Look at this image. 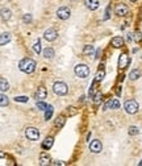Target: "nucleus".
I'll return each instance as SVG.
<instances>
[{"label":"nucleus","mask_w":142,"mask_h":166,"mask_svg":"<svg viewBox=\"0 0 142 166\" xmlns=\"http://www.w3.org/2000/svg\"><path fill=\"white\" fill-rule=\"evenodd\" d=\"M84 5L90 11H96L99 5H100V3H99V0H84Z\"/></svg>","instance_id":"nucleus-13"},{"label":"nucleus","mask_w":142,"mask_h":166,"mask_svg":"<svg viewBox=\"0 0 142 166\" xmlns=\"http://www.w3.org/2000/svg\"><path fill=\"white\" fill-rule=\"evenodd\" d=\"M53 114H54V108H53L51 105H48V108H46V112H45V120H50Z\"/></svg>","instance_id":"nucleus-24"},{"label":"nucleus","mask_w":142,"mask_h":166,"mask_svg":"<svg viewBox=\"0 0 142 166\" xmlns=\"http://www.w3.org/2000/svg\"><path fill=\"white\" fill-rule=\"evenodd\" d=\"M32 20H33V17H32L30 13H25V15L22 16V21H24L25 24H30Z\"/></svg>","instance_id":"nucleus-28"},{"label":"nucleus","mask_w":142,"mask_h":166,"mask_svg":"<svg viewBox=\"0 0 142 166\" xmlns=\"http://www.w3.org/2000/svg\"><path fill=\"white\" fill-rule=\"evenodd\" d=\"M44 37H45L46 41H50V42H53V41H55V40L58 38V32L55 31L54 28L46 29L45 33H44Z\"/></svg>","instance_id":"nucleus-6"},{"label":"nucleus","mask_w":142,"mask_h":166,"mask_svg":"<svg viewBox=\"0 0 142 166\" xmlns=\"http://www.w3.org/2000/svg\"><path fill=\"white\" fill-rule=\"evenodd\" d=\"M11 38H12L11 33H7V32L5 33H1V34H0V46L8 44V42L11 41Z\"/></svg>","instance_id":"nucleus-17"},{"label":"nucleus","mask_w":142,"mask_h":166,"mask_svg":"<svg viewBox=\"0 0 142 166\" xmlns=\"http://www.w3.org/2000/svg\"><path fill=\"white\" fill-rule=\"evenodd\" d=\"M19 69L25 74H32L36 70V61L32 58H22L19 62Z\"/></svg>","instance_id":"nucleus-1"},{"label":"nucleus","mask_w":142,"mask_h":166,"mask_svg":"<svg viewBox=\"0 0 142 166\" xmlns=\"http://www.w3.org/2000/svg\"><path fill=\"white\" fill-rule=\"evenodd\" d=\"M46 96H48V91H46V88L42 87V86L36 91V94H34V98L37 99V100H44V99H46Z\"/></svg>","instance_id":"nucleus-14"},{"label":"nucleus","mask_w":142,"mask_h":166,"mask_svg":"<svg viewBox=\"0 0 142 166\" xmlns=\"http://www.w3.org/2000/svg\"><path fill=\"white\" fill-rule=\"evenodd\" d=\"M53 165L58 166V165H65V164H63V162H61V161H54V162H53Z\"/></svg>","instance_id":"nucleus-35"},{"label":"nucleus","mask_w":142,"mask_h":166,"mask_svg":"<svg viewBox=\"0 0 142 166\" xmlns=\"http://www.w3.org/2000/svg\"><path fill=\"white\" fill-rule=\"evenodd\" d=\"M129 57H128V54H125V53H123V54L120 55V58H118V67L120 69H125L128 67V65H129Z\"/></svg>","instance_id":"nucleus-10"},{"label":"nucleus","mask_w":142,"mask_h":166,"mask_svg":"<svg viewBox=\"0 0 142 166\" xmlns=\"http://www.w3.org/2000/svg\"><path fill=\"white\" fill-rule=\"evenodd\" d=\"M28 96H16L15 98V102H17V103H26L28 102Z\"/></svg>","instance_id":"nucleus-31"},{"label":"nucleus","mask_w":142,"mask_h":166,"mask_svg":"<svg viewBox=\"0 0 142 166\" xmlns=\"http://www.w3.org/2000/svg\"><path fill=\"white\" fill-rule=\"evenodd\" d=\"M8 90H9V83H8V81H7L5 78L0 77V91L5 92V91H8Z\"/></svg>","instance_id":"nucleus-19"},{"label":"nucleus","mask_w":142,"mask_h":166,"mask_svg":"<svg viewBox=\"0 0 142 166\" xmlns=\"http://www.w3.org/2000/svg\"><path fill=\"white\" fill-rule=\"evenodd\" d=\"M109 13H111V7H108V8H107V11H105V17H104V20H108V19H109Z\"/></svg>","instance_id":"nucleus-34"},{"label":"nucleus","mask_w":142,"mask_h":166,"mask_svg":"<svg viewBox=\"0 0 142 166\" xmlns=\"http://www.w3.org/2000/svg\"><path fill=\"white\" fill-rule=\"evenodd\" d=\"M129 1H133L134 3V1H137V0H129Z\"/></svg>","instance_id":"nucleus-37"},{"label":"nucleus","mask_w":142,"mask_h":166,"mask_svg":"<svg viewBox=\"0 0 142 166\" xmlns=\"http://www.w3.org/2000/svg\"><path fill=\"white\" fill-rule=\"evenodd\" d=\"M25 136H26V138L28 140H30V141H37L38 138H39V131L37 128H34V127H28L25 129Z\"/></svg>","instance_id":"nucleus-5"},{"label":"nucleus","mask_w":142,"mask_h":166,"mask_svg":"<svg viewBox=\"0 0 142 166\" xmlns=\"http://www.w3.org/2000/svg\"><path fill=\"white\" fill-rule=\"evenodd\" d=\"M65 123H66V117H65V116H58L57 120H55V128L61 129L65 125Z\"/></svg>","instance_id":"nucleus-21"},{"label":"nucleus","mask_w":142,"mask_h":166,"mask_svg":"<svg viewBox=\"0 0 142 166\" xmlns=\"http://www.w3.org/2000/svg\"><path fill=\"white\" fill-rule=\"evenodd\" d=\"M120 108V102L118 99H111L109 102L105 103L104 109H118Z\"/></svg>","instance_id":"nucleus-11"},{"label":"nucleus","mask_w":142,"mask_h":166,"mask_svg":"<svg viewBox=\"0 0 142 166\" xmlns=\"http://www.w3.org/2000/svg\"><path fill=\"white\" fill-rule=\"evenodd\" d=\"M104 75H105V73L103 69H100L97 73H96V77H95V82H100V81H103V78H104Z\"/></svg>","instance_id":"nucleus-27"},{"label":"nucleus","mask_w":142,"mask_h":166,"mask_svg":"<svg viewBox=\"0 0 142 166\" xmlns=\"http://www.w3.org/2000/svg\"><path fill=\"white\" fill-rule=\"evenodd\" d=\"M134 41H137V42L142 41V34H141V32H136V33H134Z\"/></svg>","instance_id":"nucleus-33"},{"label":"nucleus","mask_w":142,"mask_h":166,"mask_svg":"<svg viewBox=\"0 0 142 166\" xmlns=\"http://www.w3.org/2000/svg\"><path fill=\"white\" fill-rule=\"evenodd\" d=\"M8 103H9L8 96H5L4 94H0V107H5V105H8Z\"/></svg>","instance_id":"nucleus-25"},{"label":"nucleus","mask_w":142,"mask_h":166,"mask_svg":"<svg viewBox=\"0 0 142 166\" xmlns=\"http://www.w3.org/2000/svg\"><path fill=\"white\" fill-rule=\"evenodd\" d=\"M138 128L137 127H129V129H128V133H129L130 136H136V135H138Z\"/></svg>","instance_id":"nucleus-30"},{"label":"nucleus","mask_w":142,"mask_h":166,"mask_svg":"<svg viewBox=\"0 0 142 166\" xmlns=\"http://www.w3.org/2000/svg\"><path fill=\"white\" fill-rule=\"evenodd\" d=\"M90 150L92 153H100L103 150V144L100 140H92L90 142Z\"/></svg>","instance_id":"nucleus-9"},{"label":"nucleus","mask_w":142,"mask_h":166,"mask_svg":"<svg viewBox=\"0 0 142 166\" xmlns=\"http://www.w3.org/2000/svg\"><path fill=\"white\" fill-rule=\"evenodd\" d=\"M83 54L84 55H90V57H92V55L95 54V48L92 45H85L84 49H83Z\"/></svg>","instance_id":"nucleus-20"},{"label":"nucleus","mask_w":142,"mask_h":166,"mask_svg":"<svg viewBox=\"0 0 142 166\" xmlns=\"http://www.w3.org/2000/svg\"><path fill=\"white\" fill-rule=\"evenodd\" d=\"M33 50L37 53V54H39V53H41V50H42V45H41V41H39V40H37V41L34 42V45H33Z\"/></svg>","instance_id":"nucleus-26"},{"label":"nucleus","mask_w":142,"mask_h":166,"mask_svg":"<svg viewBox=\"0 0 142 166\" xmlns=\"http://www.w3.org/2000/svg\"><path fill=\"white\" fill-rule=\"evenodd\" d=\"M44 57L48 58V59H51L54 57V49L53 48H46L44 50Z\"/></svg>","instance_id":"nucleus-23"},{"label":"nucleus","mask_w":142,"mask_h":166,"mask_svg":"<svg viewBox=\"0 0 142 166\" xmlns=\"http://www.w3.org/2000/svg\"><path fill=\"white\" fill-rule=\"evenodd\" d=\"M11 17H12V12L9 11L8 8H1V9H0V19H1V20L8 21Z\"/></svg>","instance_id":"nucleus-16"},{"label":"nucleus","mask_w":142,"mask_h":166,"mask_svg":"<svg viewBox=\"0 0 142 166\" xmlns=\"http://www.w3.org/2000/svg\"><path fill=\"white\" fill-rule=\"evenodd\" d=\"M70 15H71V11L68 7H61V8H58V11H57V16L61 20H67L70 17Z\"/></svg>","instance_id":"nucleus-8"},{"label":"nucleus","mask_w":142,"mask_h":166,"mask_svg":"<svg viewBox=\"0 0 142 166\" xmlns=\"http://www.w3.org/2000/svg\"><path fill=\"white\" fill-rule=\"evenodd\" d=\"M124 108H125V111H126V114L134 115V114H137V112H138L140 105H138V103L136 100L130 99V100H126V102L124 103Z\"/></svg>","instance_id":"nucleus-3"},{"label":"nucleus","mask_w":142,"mask_h":166,"mask_svg":"<svg viewBox=\"0 0 142 166\" xmlns=\"http://www.w3.org/2000/svg\"><path fill=\"white\" fill-rule=\"evenodd\" d=\"M141 77V71L138 70V69H134V70H132L130 71V74H129V79L130 81H137L138 78Z\"/></svg>","instance_id":"nucleus-22"},{"label":"nucleus","mask_w":142,"mask_h":166,"mask_svg":"<svg viewBox=\"0 0 142 166\" xmlns=\"http://www.w3.org/2000/svg\"><path fill=\"white\" fill-rule=\"evenodd\" d=\"M37 108L41 109V111H46V108H48V104L44 103L42 100H37Z\"/></svg>","instance_id":"nucleus-29"},{"label":"nucleus","mask_w":142,"mask_h":166,"mask_svg":"<svg viewBox=\"0 0 142 166\" xmlns=\"http://www.w3.org/2000/svg\"><path fill=\"white\" fill-rule=\"evenodd\" d=\"M114 12H116L117 16H120V17H124V16H126L128 13H129V8H128L126 4H123V3H120V4L116 5V8H114Z\"/></svg>","instance_id":"nucleus-7"},{"label":"nucleus","mask_w":142,"mask_h":166,"mask_svg":"<svg viewBox=\"0 0 142 166\" xmlns=\"http://www.w3.org/2000/svg\"><path fill=\"white\" fill-rule=\"evenodd\" d=\"M39 164H41L42 166H45V165H50V164H51L50 154L46 153V152H42V153L39 154Z\"/></svg>","instance_id":"nucleus-12"},{"label":"nucleus","mask_w":142,"mask_h":166,"mask_svg":"<svg viewBox=\"0 0 142 166\" xmlns=\"http://www.w3.org/2000/svg\"><path fill=\"white\" fill-rule=\"evenodd\" d=\"M100 102H101V92H97V94L94 96V103L95 104H99Z\"/></svg>","instance_id":"nucleus-32"},{"label":"nucleus","mask_w":142,"mask_h":166,"mask_svg":"<svg viewBox=\"0 0 142 166\" xmlns=\"http://www.w3.org/2000/svg\"><path fill=\"white\" fill-rule=\"evenodd\" d=\"M5 157V154L4 153H3V152L1 150H0V160H1V158H4Z\"/></svg>","instance_id":"nucleus-36"},{"label":"nucleus","mask_w":142,"mask_h":166,"mask_svg":"<svg viewBox=\"0 0 142 166\" xmlns=\"http://www.w3.org/2000/svg\"><path fill=\"white\" fill-rule=\"evenodd\" d=\"M53 91H54V94H57L58 96H65V95H67V92H68V87L65 82L58 81L53 84Z\"/></svg>","instance_id":"nucleus-2"},{"label":"nucleus","mask_w":142,"mask_h":166,"mask_svg":"<svg viewBox=\"0 0 142 166\" xmlns=\"http://www.w3.org/2000/svg\"><path fill=\"white\" fill-rule=\"evenodd\" d=\"M74 71H75V75L79 77V78H87L88 75H90V67L84 64L77 65L75 69H74Z\"/></svg>","instance_id":"nucleus-4"},{"label":"nucleus","mask_w":142,"mask_h":166,"mask_svg":"<svg viewBox=\"0 0 142 166\" xmlns=\"http://www.w3.org/2000/svg\"><path fill=\"white\" fill-rule=\"evenodd\" d=\"M53 144H54V138H53V137H46L44 140V142H42V148H44L45 150H50Z\"/></svg>","instance_id":"nucleus-18"},{"label":"nucleus","mask_w":142,"mask_h":166,"mask_svg":"<svg viewBox=\"0 0 142 166\" xmlns=\"http://www.w3.org/2000/svg\"><path fill=\"white\" fill-rule=\"evenodd\" d=\"M111 44H112V46H113V48L120 49V48H123V46H124V38L120 37V36H117V37H113V38H112Z\"/></svg>","instance_id":"nucleus-15"}]
</instances>
